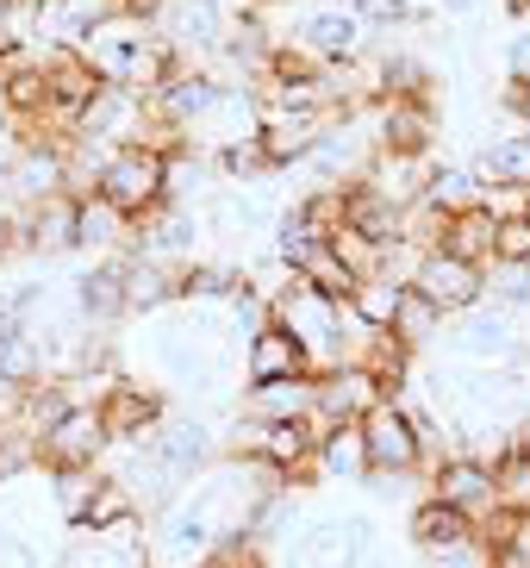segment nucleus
I'll use <instances>...</instances> for the list:
<instances>
[{
  "instance_id": "obj_1",
  "label": "nucleus",
  "mask_w": 530,
  "mask_h": 568,
  "mask_svg": "<svg viewBox=\"0 0 530 568\" xmlns=\"http://www.w3.org/2000/svg\"><path fill=\"white\" fill-rule=\"evenodd\" d=\"M206 463H218V437L200 413H163L144 437L119 444V475L113 481L132 494L137 513H163Z\"/></svg>"
},
{
  "instance_id": "obj_2",
  "label": "nucleus",
  "mask_w": 530,
  "mask_h": 568,
  "mask_svg": "<svg viewBox=\"0 0 530 568\" xmlns=\"http://www.w3.org/2000/svg\"><path fill=\"white\" fill-rule=\"evenodd\" d=\"M75 57H82L106 88H125V94H137V101H150V94H156V88L187 63V57L175 51L150 19H137V13H113L106 26H94Z\"/></svg>"
},
{
  "instance_id": "obj_3",
  "label": "nucleus",
  "mask_w": 530,
  "mask_h": 568,
  "mask_svg": "<svg viewBox=\"0 0 530 568\" xmlns=\"http://www.w3.org/2000/svg\"><path fill=\"white\" fill-rule=\"evenodd\" d=\"M88 194H100L113 213H125L137 225L156 206H169V156L144 151V144H119V151H106V163H100Z\"/></svg>"
},
{
  "instance_id": "obj_4",
  "label": "nucleus",
  "mask_w": 530,
  "mask_h": 568,
  "mask_svg": "<svg viewBox=\"0 0 530 568\" xmlns=\"http://www.w3.org/2000/svg\"><path fill=\"white\" fill-rule=\"evenodd\" d=\"M294 51H306L318 69H344L356 57H368L363 19L349 13L344 0H294V38H282Z\"/></svg>"
},
{
  "instance_id": "obj_5",
  "label": "nucleus",
  "mask_w": 530,
  "mask_h": 568,
  "mask_svg": "<svg viewBox=\"0 0 530 568\" xmlns=\"http://www.w3.org/2000/svg\"><path fill=\"white\" fill-rule=\"evenodd\" d=\"M368 537H375V525L363 513H318L306 525H294L287 568H363Z\"/></svg>"
},
{
  "instance_id": "obj_6",
  "label": "nucleus",
  "mask_w": 530,
  "mask_h": 568,
  "mask_svg": "<svg viewBox=\"0 0 530 568\" xmlns=\"http://www.w3.org/2000/svg\"><path fill=\"white\" fill-rule=\"evenodd\" d=\"M356 432H363L368 475H412V468L431 456V444H437V437L425 432V425H418L399 400H381L363 425H356Z\"/></svg>"
},
{
  "instance_id": "obj_7",
  "label": "nucleus",
  "mask_w": 530,
  "mask_h": 568,
  "mask_svg": "<svg viewBox=\"0 0 530 568\" xmlns=\"http://www.w3.org/2000/svg\"><path fill=\"white\" fill-rule=\"evenodd\" d=\"M225 88H232V82H225L213 63H182L163 88H156V94H150V113L163 119V125H175V132L194 138V125H206V119L218 113Z\"/></svg>"
},
{
  "instance_id": "obj_8",
  "label": "nucleus",
  "mask_w": 530,
  "mask_h": 568,
  "mask_svg": "<svg viewBox=\"0 0 530 568\" xmlns=\"http://www.w3.org/2000/svg\"><path fill=\"white\" fill-rule=\"evenodd\" d=\"M106 456H113V437L100 425V406H69L38 437V463L44 468H100Z\"/></svg>"
},
{
  "instance_id": "obj_9",
  "label": "nucleus",
  "mask_w": 530,
  "mask_h": 568,
  "mask_svg": "<svg viewBox=\"0 0 530 568\" xmlns=\"http://www.w3.org/2000/svg\"><path fill=\"white\" fill-rule=\"evenodd\" d=\"M337 113L325 106H256V144H263L268 169H294L313 156L318 132L332 125Z\"/></svg>"
},
{
  "instance_id": "obj_10",
  "label": "nucleus",
  "mask_w": 530,
  "mask_h": 568,
  "mask_svg": "<svg viewBox=\"0 0 530 568\" xmlns=\"http://www.w3.org/2000/svg\"><path fill=\"white\" fill-rule=\"evenodd\" d=\"M406 287H418V294H425L444 318H456V313H468V306H481L487 268L481 263H462V256H449V251H425Z\"/></svg>"
},
{
  "instance_id": "obj_11",
  "label": "nucleus",
  "mask_w": 530,
  "mask_h": 568,
  "mask_svg": "<svg viewBox=\"0 0 530 568\" xmlns=\"http://www.w3.org/2000/svg\"><path fill=\"white\" fill-rule=\"evenodd\" d=\"M381 400H387V387L375 382V368H368V363H337V368H318V406H313V418H318V425H363Z\"/></svg>"
},
{
  "instance_id": "obj_12",
  "label": "nucleus",
  "mask_w": 530,
  "mask_h": 568,
  "mask_svg": "<svg viewBox=\"0 0 530 568\" xmlns=\"http://www.w3.org/2000/svg\"><path fill=\"white\" fill-rule=\"evenodd\" d=\"M449 344H456L468 363H512V356L524 351V318H512L506 306L481 301V306H468V313H456Z\"/></svg>"
},
{
  "instance_id": "obj_13",
  "label": "nucleus",
  "mask_w": 530,
  "mask_h": 568,
  "mask_svg": "<svg viewBox=\"0 0 530 568\" xmlns=\"http://www.w3.org/2000/svg\"><path fill=\"white\" fill-rule=\"evenodd\" d=\"M375 151H394V156H431V138H437V106L431 94H399V101H375Z\"/></svg>"
},
{
  "instance_id": "obj_14",
  "label": "nucleus",
  "mask_w": 530,
  "mask_h": 568,
  "mask_svg": "<svg viewBox=\"0 0 530 568\" xmlns=\"http://www.w3.org/2000/svg\"><path fill=\"white\" fill-rule=\"evenodd\" d=\"M431 500L468 513L475 525L499 513V494H493V463H475V456H444L431 468Z\"/></svg>"
},
{
  "instance_id": "obj_15",
  "label": "nucleus",
  "mask_w": 530,
  "mask_h": 568,
  "mask_svg": "<svg viewBox=\"0 0 530 568\" xmlns=\"http://www.w3.org/2000/svg\"><path fill=\"white\" fill-rule=\"evenodd\" d=\"M125 13L119 0H38V44L32 51H82L88 32Z\"/></svg>"
},
{
  "instance_id": "obj_16",
  "label": "nucleus",
  "mask_w": 530,
  "mask_h": 568,
  "mask_svg": "<svg viewBox=\"0 0 530 568\" xmlns=\"http://www.w3.org/2000/svg\"><path fill=\"white\" fill-rule=\"evenodd\" d=\"M69 306H75L82 325H113V318H125V256H94L69 282Z\"/></svg>"
},
{
  "instance_id": "obj_17",
  "label": "nucleus",
  "mask_w": 530,
  "mask_h": 568,
  "mask_svg": "<svg viewBox=\"0 0 530 568\" xmlns=\"http://www.w3.org/2000/svg\"><path fill=\"white\" fill-rule=\"evenodd\" d=\"M468 169L481 175V187H530V119H512L493 138H481Z\"/></svg>"
},
{
  "instance_id": "obj_18",
  "label": "nucleus",
  "mask_w": 530,
  "mask_h": 568,
  "mask_svg": "<svg viewBox=\"0 0 530 568\" xmlns=\"http://www.w3.org/2000/svg\"><path fill=\"white\" fill-rule=\"evenodd\" d=\"M57 568H150V544L137 537V518L119 531H75Z\"/></svg>"
},
{
  "instance_id": "obj_19",
  "label": "nucleus",
  "mask_w": 530,
  "mask_h": 568,
  "mask_svg": "<svg viewBox=\"0 0 530 568\" xmlns=\"http://www.w3.org/2000/svg\"><path fill=\"white\" fill-rule=\"evenodd\" d=\"M163 413H169V394L163 387H137L132 375H119V387L100 400V425H106V437H113V450L132 444V437H144Z\"/></svg>"
},
{
  "instance_id": "obj_20",
  "label": "nucleus",
  "mask_w": 530,
  "mask_h": 568,
  "mask_svg": "<svg viewBox=\"0 0 530 568\" xmlns=\"http://www.w3.org/2000/svg\"><path fill=\"white\" fill-rule=\"evenodd\" d=\"M132 219L113 213L100 194H75V251H94V256H125L132 251Z\"/></svg>"
},
{
  "instance_id": "obj_21",
  "label": "nucleus",
  "mask_w": 530,
  "mask_h": 568,
  "mask_svg": "<svg viewBox=\"0 0 530 568\" xmlns=\"http://www.w3.org/2000/svg\"><path fill=\"white\" fill-rule=\"evenodd\" d=\"M282 375H313V356L299 351L282 325H263V332L244 344V382H282Z\"/></svg>"
},
{
  "instance_id": "obj_22",
  "label": "nucleus",
  "mask_w": 530,
  "mask_h": 568,
  "mask_svg": "<svg viewBox=\"0 0 530 568\" xmlns=\"http://www.w3.org/2000/svg\"><path fill=\"white\" fill-rule=\"evenodd\" d=\"M318 406V375H282V382H256L244 394V413L275 425V418H313Z\"/></svg>"
},
{
  "instance_id": "obj_23",
  "label": "nucleus",
  "mask_w": 530,
  "mask_h": 568,
  "mask_svg": "<svg viewBox=\"0 0 530 568\" xmlns=\"http://www.w3.org/2000/svg\"><path fill=\"white\" fill-rule=\"evenodd\" d=\"M475 537H481V525H475V518L468 513H456V506H444V500H425L412 513V544L425 556H449V550H462V544H475Z\"/></svg>"
},
{
  "instance_id": "obj_24",
  "label": "nucleus",
  "mask_w": 530,
  "mask_h": 568,
  "mask_svg": "<svg viewBox=\"0 0 530 568\" xmlns=\"http://www.w3.org/2000/svg\"><path fill=\"white\" fill-rule=\"evenodd\" d=\"M493 232H499V219L487 213V206H462V213H449L444 225H437V244L431 251H449V256H462V263H493Z\"/></svg>"
},
{
  "instance_id": "obj_25",
  "label": "nucleus",
  "mask_w": 530,
  "mask_h": 568,
  "mask_svg": "<svg viewBox=\"0 0 530 568\" xmlns=\"http://www.w3.org/2000/svg\"><path fill=\"white\" fill-rule=\"evenodd\" d=\"M175 275H182V268L156 263V256H125V318L163 313V306L175 301Z\"/></svg>"
},
{
  "instance_id": "obj_26",
  "label": "nucleus",
  "mask_w": 530,
  "mask_h": 568,
  "mask_svg": "<svg viewBox=\"0 0 530 568\" xmlns=\"http://www.w3.org/2000/svg\"><path fill=\"white\" fill-rule=\"evenodd\" d=\"M313 468H318V475H332V481H368L363 432H356V425H318Z\"/></svg>"
},
{
  "instance_id": "obj_27",
  "label": "nucleus",
  "mask_w": 530,
  "mask_h": 568,
  "mask_svg": "<svg viewBox=\"0 0 530 568\" xmlns=\"http://www.w3.org/2000/svg\"><path fill=\"white\" fill-rule=\"evenodd\" d=\"M418 206H431V213H462V206H481V175L468 163H437L431 156V175H425V194Z\"/></svg>"
},
{
  "instance_id": "obj_28",
  "label": "nucleus",
  "mask_w": 530,
  "mask_h": 568,
  "mask_svg": "<svg viewBox=\"0 0 530 568\" xmlns=\"http://www.w3.org/2000/svg\"><path fill=\"white\" fill-rule=\"evenodd\" d=\"M493 494L506 518L530 513V444H506V456L493 463Z\"/></svg>"
},
{
  "instance_id": "obj_29",
  "label": "nucleus",
  "mask_w": 530,
  "mask_h": 568,
  "mask_svg": "<svg viewBox=\"0 0 530 568\" xmlns=\"http://www.w3.org/2000/svg\"><path fill=\"white\" fill-rule=\"evenodd\" d=\"M437 332H444V313H437V306L425 301L418 287H406V294H399L394 325H387V337H394V344H406V351H425Z\"/></svg>"
},
{
  "instance_id": "obj_30",
  "label": "nucleus",
  "mask_w": 530,
  "mask_h": 568,
  "mask_svg": "<svg viewBox=\"0 0 530 568\" xmlns=\"http://www.w3.org/2000/svg\"><path fill=\"white\" fill-rule=\"evenodd\" d=\"M94 487H100V468H50V506H57V518L82 525Z\"/></svg>"
},
{
  "instance_id": "obj_31",
  "label": "nucleus",
  "mask_w": 530,
  "mask_h": 568,
  "mask_svg": "<svg viewBox=\"0 0 530 568\" xmlns=\"http://www.w3.org/2000/svg\"><path fill=\"white\" fill-rule=\"evenodd\" d=\"M132 518H137L132 494H125L113 475H100V487H94V500H88L82 525H69V531H119V525H132Z\"/></svg>"
},
{
  "instance_id": "obj_32",
  "label": "nucleus",
  "mask_w": 530,
  "mask_h": 568,
  "mask_svg": "<svg viewBox=\"0 0 530 568\" xmlns=\"http://www.w3.org/2000/svg\"><path fill=\"white\" fill-rule=\"evenodd\" d=\"M213 163H218V175H225V182H256V175H275V169H268V156H263V144H256V132H249V138H225V144L213 151Z\"/></svg>"
},
{
  "instance_id": "obj_33",
  "label": "nucleus",
  "mask_w": 530,
  "mask_h": 568,
  "mask_svg": "<svg viewBox=\"0 0 530 568\" xmlns=\"http://www.w3.org/2000/svg\"><path fill=\"white\" fill-rule=\"evenodd\" d=\"M344 7L363 19V32H394V26H418V19H431V13H418V7H406V0H344Z\"/></svg>"
},
{
  "instance_id": "obj_34",
  "label": "nucleus",
  "mask_w": 530,
  "mask_h": 568,
  "mask_svg": "<svg viewBox=\"0 0 530 568\" xmlns=\"http://www.w3.org/2000/svg\"><path fill=\"white\" fill-rule=\"evenodd\" d=\"M493 263H524L530 268V206L518 219H499L493 232Z\"/></svg>"
},
{
  "instance_id": "obj_35",
  "label": "nucleus",
  "mask_w": 530,
  "mask_h": 568,
  "mask_svg": "<svg viewBox=\"0 0 530 568\" xmlns=\"http://www.w3.org/2000/svg\"><path fill=\"white\" fill-rule=\"evenodd\" d=\"M506 82H530V19H518L506 38Z\"/></svg>"
},
{
  "instance_id": "obj_36",
  "label": "nucleus",
  "mask_w": 530,
  "mask_h": 568,
  "mask_svg": "<svg viewBox=\"0 0 530 568\" xmlns=\"http://www.w3.org/2000/svg\"><path fill=\"white\" fill-rule=\"evenodd\" d=\"M0 568H38V550L26 544L19 525H0Z\"/></svg>"
},
{
  "instance_id": "obj_37",
  "label": "nucleus",
  "mask_w": 530,
  "mask_h": 568,
  "mask_svg": "<svg viewBox=\"0 0 530 568\" xmlns=\"http://www.w3.org/2000/svg\"><path fill=\"white\" fill-rule=\"evenodd\" d=\"M19 337H26V318H19V306H13V301H0V356L13 351Z\"/></svg>"
},
{
  "instance_id": "obj_38",
  "label": "nucleus",
  "mask_w": 530,
  "mask_h": 568,
  "mask_svg": "<svg viewBox=\"0 0 530 568\" xmlns=\"http://www.w3.org/2000/svg\"><path fill=\"white\" fill-rule=\"evenodd\" d=\"M481 7H487V0H444L449 19H468V13H481Z\"/></svg>"
},
{
  "instance_id": "obj_39",
  "label": "nucleus",
  "mask_w": 530,
  "mask_h": 568,
  "mask_svg": "<svg viewBox=\"0 0 530 568\" xmlns=\"http://www.w3.org/2000/svg\"><path fill=\"white\" fill-rule=\"evenodd\" d=\"M512 7V19H530V0H506Z\"/></svg>"
},
{
  "instance_id": "obj_40",
  "label": "nucleus",
  "mask_w": 530,
  "mask_h": 568,
  "mask_svg": "<svg viewBox=\"0 0 530 568\" xmlns=\"http://www.w3.org/2000/svg\"><path fill=\"white\" fill-rule=\"evenodd\" d=\"M0 400H7V387H0Z\"/></svg>"
}]
</instances>
